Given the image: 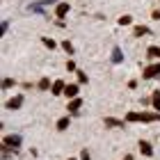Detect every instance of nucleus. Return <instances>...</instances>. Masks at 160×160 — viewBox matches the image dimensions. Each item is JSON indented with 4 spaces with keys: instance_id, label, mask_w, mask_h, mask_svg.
Here are the masks:
<instances>
[{
    "instance_id": "7ed1b4c3",
    "label": "nucleus",
    "mask_w": 160,
    "mask_h": 160,
    "mask_svg": "<svg viewBox=\"0 0 160 160\" xmlns=\"http://www.w3.org/2000/svg\"><path fill=\"white\" fill-rule=\"evenodd\" d=\"M142 78L144 80H151V78H160V62L158 64H151V67H147L142 71Z\"/></svg>"
},
{
    "instance_id": "412c9836",
    "label": "nucleus",
    "mask_w": 160,
    "mask_h": 160,
    "mask_svg": "<svg viewBox=\"0 0 160 160\" xmlns=\"http://www.w3.org/2000/svg\"><path fill=\"white\" fill-rule=\"evenodd\" d=\"M78 82H87V73L85 71H78Z\"/></svg>"
},
{
    "instance_id": "aec40b11",
    "label": "nucleus",
    "mask_w": 160,
    "mask_h": 160,
    "mask_svg": "<svg viewBox=\"0 0 160 160\" xmlns=\"http://www.w3.org/2000/svg\"><path fill=\"white\" fill-rule=\"evenodd\" d=\"M12 85H14V80H12V78H5V80H2V89H9Z\"/></svg>"
},
{
    "instance_id": "bb28decb",
    "label": "nucleus",
    "mask_w": 160,
    "mask_h": 160,
    "mask_svg": "<svg viewBox=\"0 0 160 160\" xmlns=\"http://www.w3.org/2000/svg\"><path fill=\"white\" fill-rule=\"evenodd\" d=\"M69 160H76V158H69Z\"/></svg>"
},
{
    "instance_id": "4468645a",
    "label": "nucleus",
    "mask_w": 160,
    "mask_h": 160,
    "mask_svg": "<svg viewBox=\"0 0 160 160\" xmlns=\"http://www.w3.org/2000/svg\"><path fill=\"white\" fill-rule=\"evenodd\" d=\"M37 87H39V89H41V92H46V89H48V87H53V85H50V80H48V78H41Z\"/></svg>"
},
{
    "instance_id": "6e6552de",
    "label": "nucleus",
    "mask_w": 160,
    "mask_h": 160,
    "mask_svg": "<svg viewBox=\"0 0 160 160\" xmlns=\"http://www.w3.org/2000/svg\"><path fill=\"white\" fill-rule=\"evenodd\" d=\"M80 108H82V98H71V101H69V108H67V110H69V112H78Z\"/></svg>"
},
{
    "instance_id": "5701e85b",
    "label": "nucleus",
    "mask_w": 160,
    "mask_h": 160,
    "mask_svg": "<svg viewBox=\"0 0 160 160\" xmlns=\"http://www.w3.org/2000/svg\"><path fill=\"white\" fill-rule=\"evenodd\" d=\"M28 9H30V12H37V14H41V5H30Z\"/></svg>"
},
{
    "instance_id": "a878e982",
    "label": "nucleus",
    "mask_w": 160,
    "mask_h": 160,
    "mask_svg": "<svg viewBox=\"0 0 160 160\" xmlns=\"http://www.w3.org/2000/svg\"><path fill=\"white\" fill-rule=\"evenodd\" d=\"M123 160H133V156H126V158H123Z\"/></svg>"
},
{
    "instance_id": "2eb2a0df",
    "label": "nucleus",
    "mask_w": 160,
    "mask_h": 160,
    "mask_svg": "<svg viewBox=\"0 0 160 160\" xmlns=\"http://www.w3.org/2000/svg\"><path fill=\"white\" fill-rule=\"evenodd\" d=\"M67 128H69V117H62L57 121V130H67Z\"/></svg>"
},
{
    "instance_id": "b1692460",
    "label": "nucleus",
    "mask_w": 160,
    "mask_h": 160,
    "mask_svg": "<svg viewBox=\"0 0 160 160\" xmlns=\"http://www.w3.org/2000/svg\"><path fill=\"white\" fill-rule=\"evenodd\" d=\"M67 69H69V71H73V69H76V62H71V60H69V62H67Z\"/></svg>"
},
{
    "instance_id": "4be33fe9",
    "label": "nucleus",
    "mask_w": 160,
    "mask_h": 160,
    "mask_svg": "<svg viewBox=\"0 0 160 160\" xmlns=\"http://www.w3.org/2000/svg\"><path fill=\"white\" fill-rule=\"evenodd\" d=\"M92 156H89V151H87V149H82V151H80V160H89Z\"/></svg>"
},
{
    "instance_id": "39448f33",
    "label": "nucleus",
    "mask_w": 160,
    "mask_h": 160,
    "mask_svg": "<svg viewBox=\"0 0 160 160\" xmlns=\"http://www.w3.org/2000/svg\"><path fill=\"white\" fill-rule=\"evenodd\" d=\"M105 126H108V128H126V121L114 119V117H108V119H105Z\"/></svg>"
},
{
    "instance_id": "1a4fd4ad",
    "label": "nucleus",
    "mask_w": 160,
    "mask_h": 160,
    "mask_svg": "<svg viewBox=\"0 0 160 160\" xmlns=\"http://www.w3.org/2000/svg\"><path fill=\"white\" fill-rule=\"evenodd\" d=\"M112 62H114V64H121V62H123V53H121L119 46L112 48Z\"/></svg>"
},
{
    "instance_id": "393cba45",
    "label": "nucleus",
    "mask_w": 160,
    "mask_h": 160,
    "mask_svg": "<svg viewBox=\"0 0 160 160\" xmlns=\"http://www.w3.org/2000/svg\"><path fill=\"white\" fill-rule=\"evenodd\" d=\"M153 18H156V21H160V9H156V12H153Z\"/></svg>"
},
{
    "instance_id": "f3484780",
    "label": "nucleus",
    "mask_w": 160,
    "mask_h": 160,
    "mask_svg": "<svg viewBox=\"0 0 160 160\" xmlns=\"http://www.w3.org/2000/svg\"><path fill=\"white\" fill-rule=\"evenodd\" d=\"M117 23H119V25H130V23H133V18H130L128 14H123V16H121V18L117 21Z\"/></svg>"
},
{
    "instance_id": "dca6fc26",
    "label": "nucleus",
    "mask_w": 160,
    "mask_h": 160,
    "mask_svg": "<svg viewBox=\"0 0 160 160\" xmlns=\"http://www.w3.org/2000/svg\"><path fill=\"white\" fill-rule=\"evenodd\" d=\"M147 53H149V57H158V60H160V48L158 46H151Z\"/></svg>"
},
{
    "instance_id": "a211bd4d",
    "label": "nucleus",
    "mask_w": 160,
    "mask_h": 160,
    "mask_svg": "<svg viewBox=\"0 0 160 160\" xmlns=\"http://www.w3.org/2000/svg\"><path fill=\"white\" fill-rule=\"evenodd\" d=\"M41 41H43V46H48L50 50L55 48V41H53V39H48V37H41Z\"/></svg>"
},
{
    "instance_id": "f8f14e48",
    "label": "nucleus",
    "mask_w": 160,
    "mask_h": 160,
    "mask_svg": "<svg viewBox=\"0 0 160 160\" xmlns=\"http://www.w3.org/2000/svg\"><path fill=\"white\" fill-rule=\"evenodd\" d=\"M151 103H153L156 112H160V89H158V92H153V96H151Z\"/></svg>"
},
{
    "instance_id": "9b49d317",
    "label": "nucleus",
    "mask_w": 160,
    "mask_h": 160,
    "mask_svg": "<svg viewBox=\"0 0 160 160\" xmlns=\"http://www.w3.org/2000/svg\"><path fill=\"white\" fill-rule=\"evenodd\" d=\"M140 151H142V153L147 156V158H151V156H153V149H151V144H149V142H144V140L140 142Z\"/></svg>"
},
{
    "instance_id": "423d86ee",
    "label": "nucleus",
    "mask_w": 160,
    "mask_h": 160,
    "mask_svg": "<svg viewBox=\"0 0 160 160\" xmlns=\"http://www.w3.org/2000/svg\"><path fill=\"white\" fill-rule=\"evenodd\" d=\"M64 89H67L64 80H55V82H53V87H50V92H53L55 96H60V94H64Z\"/></svg>"
},
{
    "instance_id": "0eeeda50",
    "label": "nucleus",
    "mask_w": 160,
    "mask_h": 160,
    "mask_svg": "<svg viewBox=\"0 0 160 160\" xmlns=\"http://www.w3.org/2000/svg\"><path fill=\"white\" fill-rule=\"evenodd\" d=\"M67 12H69V2H60L55 7V14H57V18H64L67 16Z\"/></svg>"
},
{
    "instance_id": "6ab92c4d",
    "label": "nucleus",
    "mask_w": 160,
    "mask_h": 160,
    "mask_svg": "<svg viewBox=\"0 0 160 160\" xmlns=\"http://www.w3.org/2000/svg\"><path fill=\"white\" fill-rule=\"evenodd\" d=\"M62 48L67 50V53H73V46H71V41L67 39V41H62Z\"/></svg>"
},
{
    "instance_id": "20e7f679",
    "label": "nucleus",
    "mask_w": 160,
    "mask_h": 160,
    "mask_svg": "<svg viewBox=\"0 0 160 160\" xmlns=\"http://www.w3.org/2000/svg\"><path fill=\"white\" fill-rule=\"evenodd\" d=\"M21 105H23V96H21V94H18V96H14V98H9V101L5 103L7 110H18Z\"/></svg>"
},
{
    "instance_id": "f257e3e1",
    "label": "nucleus",
    "mask_w": 160,
    "mask_h": 160,
    "mask_svg": "<svg viewBox=\"0 0 160 160\" xmlns=\"http://www.w3.org/2000/svg\"><path fill=\"white\" fill-rule=\"evenodd\" d=\"M160 119V112H128L126 114V121H144V123H151V121H158Z\"/></svg>"
},
{
    "instance_id": "f03ea898",
    "label": "nucleus",
    "mask_w": 160,
    "mask_h": 160,
    "mask_svg": "<svg viewBox=\"0 0 160 160\" xmlns=\"http://www.w3.org/2000/svg\"><path fill=\"white\" fill-rule=\"evenodd\" d=\"M21 147V135H7L2 140V151H16Z\"/></svg>"
},
{
    "instance_id": "ddd939ff",
    "label": "nucleus",
    "mask_w": 160,
    "mask_h": 160,
    "mask_svg": "<svg viewBox=\"0 0 160 160\" xmlns=\"http://www.w3.org/2000/svg\"><path fill=\"white\" fill-rule=\"evenodd\" d=\"M133 34H135V37H142V34H149V28H147V25H137L135 30H133Z\"/></svg>"
},
{
    "instance_id": "9d476101",
    "label": "nucleus",
    "mask_w": 160,
    "mask_h": 160,
    "mask_svg": "<svg viewBox=\"0 0 160 160\" xmlns=\"http://www.w3.org/2000/svg\"><path fill=\"white\" fill-rule=\"evenodd\" d=\"M64 96L78 98V85H67V89H64Z\"/></svg>"
}]
</instances>
